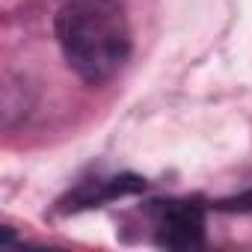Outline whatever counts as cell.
I'll use <instances>...</instances> for the list:
<instances>
[{
	"label": "cell",
	"instance_id": "1",
	"mask_svg": "<svg viewBox=\"0 0 252 252\" xmlns=\"http://www.w3.org/2000/svg\"><path fill=\"white\" fill-rule=\"evenodd\" d=\"M54 30L68 68L89 86L113 80L131 57V24L119 0H65Z\"/></svg>",
	"mask_w": 252,
	"mask_h": 252
},
{
	"label": "cell",
	"instance_id": "4",
	"mask_svg": "<svg viewBox=\"0 0 252 252\" xmlns=\"http://www.w3.org/2000/svg\"><path fill=\"white\" fill-rule=\"evenodd\" d=\"M214 208H217V211H237V214H246V211H252V190H246V193H240V196H231V199H220Z\"/></svg>",
	"mask_w": 252,
	"mask_h": 252
},
{
	"label": "cell",
	"instance_id": "3",
	"mask_svg": "<svg viewBox=\"0 0 252 252\" xmlns=\"http://www.w3.org/2000/svg\"><path fill=\"white\" fill-rule=\"evenodd\" d=\"M146 190V178L140 175H113V178H92L74 187L60 205L63 211H83V208H101L107 202H116L122 196H134Z\"/></svg>",
	"mask_w": 252,
	"mask_h": 252
},
{
	"label": "cell",
	"instance_id": "2",
	"mask_svg": "<svg viewBox=\"0 0 252 252\" xmlns=\"http://www.w3.org/2000/svg\"><path fill=\"white\" fill-rule=\"evenodd\" d=\"M152 240L163 249L205 246V205L202 199H160L146 208Z\"/></svg>",
	"mask_w": 252,
	"mask_h": 252
}]
</instances>
